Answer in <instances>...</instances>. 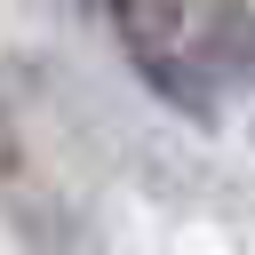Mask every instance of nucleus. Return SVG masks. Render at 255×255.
<instances>
[]
</instances>
